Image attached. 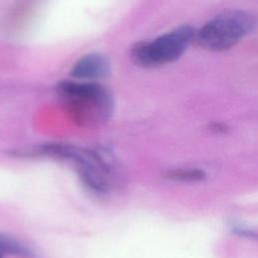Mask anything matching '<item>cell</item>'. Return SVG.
<instances>
[{
  "label": "cell",
  "instance_id": "6da1fadb",
  "mask_svg": "<svg viewBox=\"0 0 258 258\" xmlns=\"http://www.w3.org/2000/svg\"><path fill=\"white\" fill-rule=\"evenodd\" d=\"M56 93L72 116L82 125L104 122L113 112L110 92L96 82L61 81Z\"/></svg>",
  "mask_w": 258,
  "mask_h": 258
},
{
  "label": "cell",
  "instance_id": "7a4b0ae2",
  "mask_svg": "<svg viewBox=\"0 0 258 258\" xmlns=\"http://www.w3.org/2000/svg\"><path fill=\"white\" fill-rule=\"evenodd\" d=\"M255 27L256 18L250 12L228 10L196 29L195 41L206 49L221 51L237 44Z\"/></svg>",
  "mask_w": 258,
  "mask_h": 258
},
{
  "label": "cell",
  "instance_id": "3957f363",
  "mask_svg": "<svg viewBox=\"0 0 258 258\" xmlns=\"http://www.w3.org/2000/svg\"><path fill=\"white\" fill-rule=\"evenodd\" d=\"M196 28L180 25L154 39L136 42L130 49L132 61L141 68H156L178 59L195 41Z\"/></svg>",
  "mask_w": 258,
  "mask_h": 258
},
{
  "label": "cell",
  "instance_id": "277c9868",
  "mask_svg": "<svg viewBox=\"0 0 258 258\" xmlns=\"http://www.w3.org/2000/svg\"><path fill=\"white\" fill-rule=\"evenodd\" d=\"M111 64L107 56L99 52L88 53L80 57L71 70V76L77 81L96 82L110 74Z\"/></svg>",
  "mask_w": 258,
  "mask_h": 258
},
{
  "label": "cell",
  "instance_id": "5b68a950",
  "mask_svg": "<svg viewBox=\"0 0 258 258\" xmlns=\"http://www.w3.org/2000/svg\"><path fill=\"white\" fill-rule=\"evenodd\" d=\"M0 253L20 258H38L37 253L31 248L6 233H0Z\"/></svg>",
  "mask_w": 258,
  "mask_h": 258
},
{
  "label": "cell",
  "instance_id": "8992f818",
  "mask_svg": "<svg viewBox=\"0 0 258 258\" xmlns=\"http://www.w3.org/2000/svg\"><path fill=\"white\" fill-rule=\"evenodd\" d=\"M165 177L175 181H200L206 178V172L199 168H179L166 172Z\"/></svg>",
  "mask_w": 258,
  "mask_h": 258
},
{
  "label": "cell",
  "instance_id": "52a82bcc",
  "mask_svg": "<svg viewBox=\"0 0 258 258\" xmlns=\"http://www.w3.org/2000/svg\"><path fill=\"white\" fill-rule=\"evenodd\" d=\"M233 232L238 234L239 236H242V237H246V238H255L256 237V233L255 232H252L251 230L249 229H245L243 227H234L233 228Z\"/></svg>",
  "mask_w": 258,
  "mask_h": 258
},
{
  "label": "cell",
  "instance_id": "ba28073f",
  "mask_svg": "<svg viewBox=\"0 0 258 258\" xmlns=\"http://www.w3.org/2000/svg\"><path fill=\"white\" fill-rule=\"evenodd\" d=\"M210 127H211L212 129H214L215 131H218V132H224V131L226 130V126L221 125V124H219V123L211 124V125H210Z\"/></svg>",
  "mask_w": 258,
  "mask_h": 258
},
{
  "label": "cell",
  "instance_id": "9c48e42d",
  "mask_svg": "<svg viewBox=\"0 0 258 258\" xmlns=\"http://www.w3.org/2000/svg\"><path fill=\"white\" fill-rule=\"evenodd\" d=\"M0 258H3V255L0 253Z\"/></svg>",
  "mask_w": 258,
  "mask_h": 258
}]
</instances>
